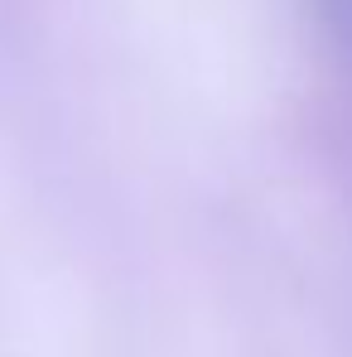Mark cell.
Masks as SVG:
<instances>
[{
  "label": "cell",
  "mask_w": 352,
  "mask_h": 357,
  "mask_svg": "<svg viewBox=\"0 0 352 357\" xmlns=\"http://www.w3.org/2000/svg\"><path fill=\"white\" fill-rule=\"evenodd\" d=\"M314 15L323 20V34L333 39L343 68L352 73V0H314Z\"/></svg>",
  "instance_id": "cell-1"
}]
</instances>
